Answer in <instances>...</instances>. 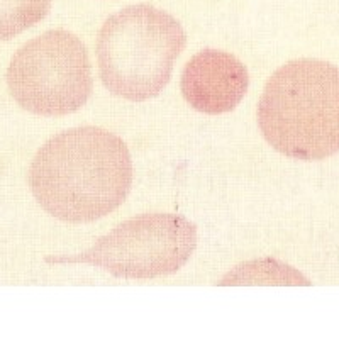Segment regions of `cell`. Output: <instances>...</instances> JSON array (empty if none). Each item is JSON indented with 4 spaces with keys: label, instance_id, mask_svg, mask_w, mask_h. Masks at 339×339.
I'll use <instances>...</instances> for the list:
<instances>
[{
    "label": "cell",
    "instance_id": "6da1fadb",
    "mask_svg": "<svg viewBox=\"0 0 339 339\" xmlns=\"http://www.w3.org/2000/svg\"><path fill=\"white\" fill-rule=\"evenodd\" d=\"M132 176L122 138L97 126H80L58 132L36 151L27 182L44 212L68 224H85L121 207Z\"/></svg>",
    "mask_w": 339,
    "mask_h": 339
},
{
    "label": "cell",
    "instance_id": "7a4b0ae2",
    "mask_svg": "<svg viewBox=\"0 0 339 339\" xmlns=\"http://www.w3.org/2000/svg\"><path fill=\"white\" fill-rule=\"evenodd\" d=\"M265 141L283 156L326 160L339 153V68L315 58L275 70L258 102Z\"/></svg>",
    "mask_w": 339,
    "mask_h": 339
},
{
    "label": "cell",
    "instance_id": "3957f363",
    "mask_svg": "<svg viewBox=\"0 0 339 339\" xmlns=\"http://www.w3.org/2000/svg\"><path fill=\"white\" fill-rule=\"evenodd\" d=\"M187 44L178 19L141 3L121 9L102 24L95 43L98 75L112 95L146 102L167 88Z\"/></svg>",
    "mask_w": 339,
    "mask_h": 339
},
{
    "label": "cell",
    "instance_id": "277c9868",
    "mask_svg": "<svg viewBox=\"0 0 339 339\" xmlns=\"http://www.w3.org/2000/svg\"><path fill=\"white\" fill-rule=\"evenodd\" d=\"M5 82L21 109L41 117L70 116L94 90L87 46L72 31H46L14 53Z\"/></svg>",
    "mask_w": 339,
    "mask_h": 339
},
{
    "label": "cell",
    "instance_id": "5b68a950",
    "mask_svg": "<svg viewBox=\"0 0 339 339\" xmlns=\"http://www.w3.org/2000/svg\"><path fill=\"white\" fill-rule=\"evenodd\" d=\"M197 248V226L182 214L145 212L95 239L87 251L48 256L53 265H90L116 278L148 280L176 273Z\"/></svg>",
    "mask_w": 339,
    "mask_h": 339
},
{
    "label": "cell",
    "instance_id": "8992f818",
    "mask_svg": "<svg viewBox=\"0 0 339 339\" xmlns=\"http://www.w3.org/2000/svg\"><path fill=\"white\" fill-rule=\"evenodd\" d=\"M249 87L248 68L233 53L205 48L183 66L180 88L192 109L207 116L234 110Z\"/></svg>",
    "mask_w": 339,
    "mask_h": 339
},
{
    "label": "cell",
    "instance_id": "52a82bcc",
    "mask_svg": "<svg viewBox=\"0 0 339 339\" xmlns=\"http://www.w3.org/2000/svg\"><path fill=\"white\" fill-rule=\"evenodd\" d=\"M219 285H311L307 276L275 258L244 261L219 280Z\"/></svg>",
    "mask_w": 339,
    "mask_h": 339
},
{
    "label": "cell",
    "instance_id": "ba28073f",
    "mask_svg": "<svg viewBox=\"0 0 339 339\" xmlns=\"http://www.w3.org/2000/svg\"><path fill=\"white\" fill-rule=\"evenodd\" d=\"M53 0H0V41L16 38L48 16Z\"/></svg>",
    "mask_w": 339,
    "mask_h": 339
}]
</instances>
